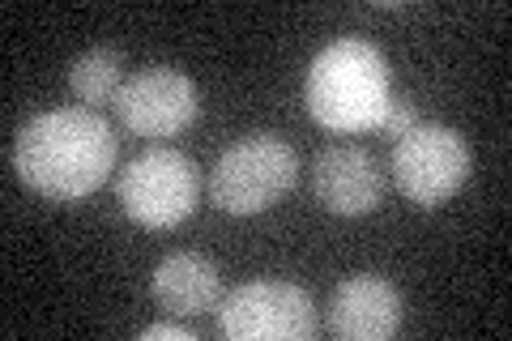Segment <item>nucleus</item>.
Listing matches in <instances>:
<instances>
[{
    "instance_id": "obj_1",
    "label": "nucleus",
    "mask_w": 512,
    "mask_h": 341,
    "mask_svg": "<svg viewBox=\"0 0 512 341\" xmlns=\"http://www.w3.org/2000/svg\"><path fill=\"white\" fill-rule=\"evenodd\" d=\"M13 171L52 201H82L116 171V133L94 107H56L13 137Z\"/></svg>"
},
{
    "instance_id": "obj_2",
    "label": "nucleus",
    "mask_w": 512,
    "mask_h": 341,
    "mask_svg": "<svg viewBox=\"0 0 512 341\" xmlns=\"http://www.w3.org/2000/svg\"><path fill=\"white\" fill-rule=\"evenodd\" d=\"M303 99L316 124L333 128V133H367L380 128V116L389 107V64H384L380 47L367 39H338L325 52H316L308 69V86Z\"/></svg>"
},
{
    "instance_id": "obj_3",
    "label": "nucleus",
    "mask_w": 512,
    "mask_h": 341,
    "mask_svg": "<svg viewBox=\"0 0 512 341\" xmlns=\"http://www.w3.org/2000/svg\"><path fill=\"white\" fill-rule=\"evenodd\" d=\"M299 175L295 150L274 133L239 137L218 154L210 171V201L231 218H252L278 205Z\"/></svg>"
},
{
    "instance_id": "obj_4",
    "label": "nucleus",
    "mask_w": 512,
    "mask_h": 341,
    "mask_svg": "<svg viewBox=\"0 0 512 341\" xmlns=\"http://www.w3.org/2000/svg\"><path fill=\"white\" fill-rule=\"evenodd\" d=\"M201 197V171L197 162L180 150L154 145V150L137 154L120 171V205L124 214L150 226V231H167L180 226Z\"/></svg>"
},
{
    "instance_id": "obj_5",
    "label": "nucleus",
    "mask_w": 512,
    "mask_h": 341,
    "mask_svg": "<svg viewBox=\"0 0 512 341\" xmlns=\"http://www.w3.org/2000/svg\"><path fill=\"white\" fill-rule=\"evenodd\" d=\"M470 145L448 124H414L393 145V184L406 201L436 209L470 180Z\"/></svg>"
},
{
    "instance_id": "obj_6",
    "label": "nucleus",
    "mask_w": 512,
    "mask_h": 341,
    "mask_svg": "<svg viewBox=\"0 0 512 341\" xmlns=\"http://www.w3.org/2000/svg\"><path fill=\"white\" fill-rule=\"evenodd\" d=\"M316 329L312 295L291 282H244L218 312V333L227 341H312Z\"/></svg>"
},
{
    "instance_id": "obj_7",
    "label": "nucleus",
    "mask_w": 512,
    "mask_h": 341,
    "mask_svg": "<svg viewBox=\"0 0 512 341\" xmlns=\"http://www.w3.org/2000/svg\"><path fill=\"white\" fill-rule=\"evenodd\" d=\"M116 111L120 124L137 137H175L197 120L201 90L188 73L167 69V64H150V69L124 77L116 94Z\"/></svg>"
},
{
    "instance_id": "obj_8",
    "label": "nucleus",
    "mask_w": 512,
    "mask_h": 341,
    "mask_svg": "<svg viewBox=\"0 0 512 341\" xmlns=\"http://www.w3.org/2000/svg\"><path fill=\"white\" fill-rule=\"evenodd\" d=\"M312 192L329 214L363 218V214H372L384 197V171L359 145H329V150L316 154Z\"/></svg>"
},
{
    "instance_id": "obj_9",
    "label": "nucleus",
    "mask_w": 512,
    "mask_h": 341,
    "mask_svg": "<svg viewBox=\"0 0 512 341\" xmlns=\"http://www.w3.org/2000/svg\"><path fill=\"white\" fill-rule=\"evenodd\" d=\"M406 303L393 282L355 273L329 299V333L342 341H384L402 329Z\"/></svg>"
},
{
    "instance_id": "obj_10",
    "label": "nucleus",
    "mask_w": 512,
    "mask_h": 341,
    "mask_svg": "<svg viewBox=\"0 0 512 341\" xmlns=\"http://www.w3.org/2000/svg\"><path fill=\"white\" fill-rule=\"evenodd\" d=\"M150 290L171 316H201V312H210V307H218L222 278H218L214 261H205V256L171 252L167 261L154 269Z\"/></svg>"
},
{
    "instance_id": "obj_11",
    "label": "nucleus",
    "mask_w": 512,
    "mask_h": 341,
    "mask_svg": "<svg viewBox=\"0 0 512 341\" xmlns=\"http://www.w3.org/2000/svg\"><path fill=\"white\" fill-rule=\"evenodd\" d=\"M124 86V56L116 47H90L69 64V90L82 99L86 107L94 103H116V94Z\"/></svg>"
},
{
    "instance_id": "obj_12",
    "label": "nucleus",
    "mask_w": 512,
    "mask_h": 341,
    "mask_svg": "<svg viewBox=\"0 0 512 341\" xmlns=\"http://www.w3.org/2000/svg\"><path fill=\"white\" fill-rule=\"evenodd\" d=\"M406 128H414V103L406 99V94H393L389 107H384V116H380V133L402 137Z\"/></svg>"
},
{
    "instance_id": "obj_13",
    "label": "nucleus",
    "mask_w": 512,
    "mask_h": 341,
    "mask_svg": "<svg viewBox=\"0 0 512 341\" xmlns=\"http://www.w3.org/2000/svg\"><path fill=\"white\" fill-rule=\"evenodd\" d=\"M141 341H197V337L184 324H150V329H141Z\"/></svg>"
}]
</instances>
